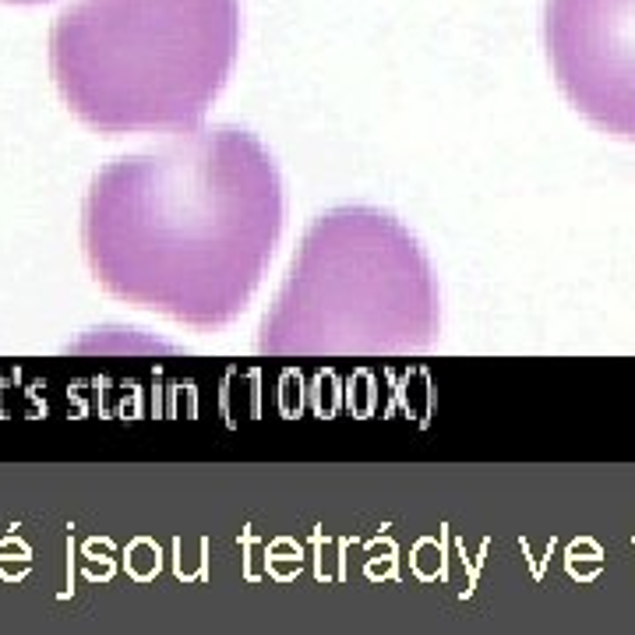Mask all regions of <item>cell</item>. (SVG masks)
Returning a JSON list of instances; mask_svg holds the SVG:
<instances>
[{
    "mask_svg": "<svg viewBox=\"0 0 635 635\" xmlns=\"http://www.w3.org/2000/svg\"><path fill=\"white\" fill-rule=\"evenodd\" d=\"M283 223L269 149L244 127H191L92 180L82 247L110 297L209 332L251 304Z\"/></svg>",
    "mask_w": 635,
    "mask_h": 635,
    "instance_id": "obj_1",
    "label": "cell"
},
{
    "mask_svg": "<svg viewBox=\"0 0 635 635\" xmlns=\"http://www.w3.org/2000/svg\"><path fill=\"white\" fill-rule=\"evenodd\" d=\"M240 46V0H78L50 32L64 103L99 135L191 131Z\"/></svg>",
    "mask_w": 635,
    "mask_h": 635,
    "instance_id": "obj_2",
    "label": "cell"
},
{
    "mask_svg": "<svg viewBox=\"0 0 635 635\" xmlns=\"http://www.w3.org/2000/svg\"><path fill=\"white\" fill-rule=\"evenodd\" d=\"M438 332V286L396 216L343 205L300 240L258 350L269 357H406Z\"/></svg>",
    "mask_w": 635,
    "mask_h": 635,
    "instance_id": "obj_3",
    "label": "cell"
},
{
    "mask_svg": "<svg viewBox=\"0 0 635 635\" xmlns=\"http://www.w3.org/2000/svg\"><path fill=\"white\" fill-rule=\"evenodd\" d=\"M544 39L568 103L607 135L635 138V0H547Z\"/></svg>",
    "mask_w": 635,
    "mask_h": 635,
    "instance_id": "obj_4",
    "label": "cell"
},
{
    "mask_svg": "<svg viewBox=\"0 0 635 635\" xmlns=\"http://www.w3.org/2000/svg\"><path fill=\"white\" fill-rule=\"evenodd\" d=\"M8 4H43V0H8Z\"/></svg>",
    "mask_w": 635,
    "mask_h": 635,
    "instance_id": "obj_5",
    "label": "cell"
}]
</instances>
